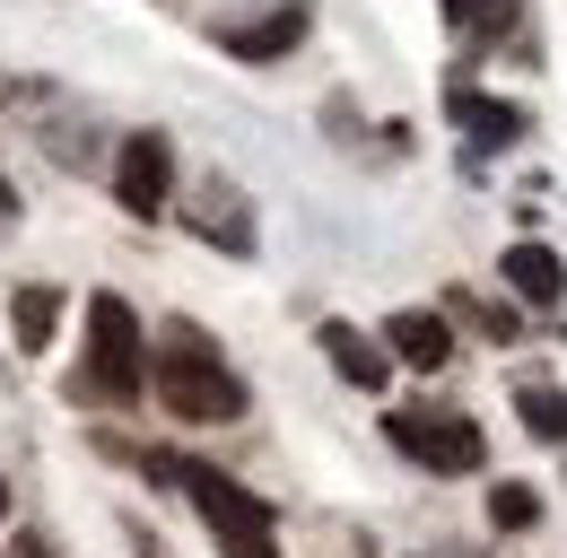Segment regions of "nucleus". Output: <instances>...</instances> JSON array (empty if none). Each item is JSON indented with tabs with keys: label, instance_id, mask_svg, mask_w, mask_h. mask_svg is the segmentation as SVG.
I'll use <instances>...</instances> for the list:
<instances>
[{
	"label": "nucleus",
	"instance_id": "f8f14e48",
	"mask_svg": "<svg viewBox=\"0 0 567 558\" xmlns=\"http://www.w3.org/2000/svg\"><path fill=\"white\" fill-rule=\"evenodd\" d=\"M515 411H524V427H533L542 445H567V393H559V384H524Z\"/></svg>",
	"mask_w": 567,
	"mask_h": 558
},
{
	"label": "nucleus",
	"instance_id": "f257e3e1",
	"mask_svg": "<svg viewBox=\"0 0 567 558\" xmlns=\"http://www.w3.org/2000/svg\"><path fill=\"white\" fill-rule=\"evenodd\" d=\"M157 402L175 418H245V384L218 366V349L193 332V323H175L166 332V358H157Z\"/></svg>",
	"mask_w": 567,
	"mask_h": 558
},
{
	"label": "nucleus",
	"instance_id": "ddd939ff",
	"mask_svg": "<svg viewBox=\"0 0 567 558\" xmlns=\"http://www.w3.org/2000/svg\"><path fill=\"white\" fill-rule=\"evenodd\" d=\"M489 515H497V524H506V533H524V524L542 515V497H533V488H515V480H506V488H489Z\"/></svg>",
	"mask_w": 567,
	"mask_h": 558
},
{
	"label": "nucleus",
	"instance_id": "4468645a",
	"mask_svg": "<svg viewBox=\"0 0 567 558\" xmlns=\"http://www.w3.org/2000/svg\"><path fill=\"white\" fill-rule=\"evenodd\" d=\"M445 9H454V27H472V35H481V27H515V0H445Z\"/></svg>",
	"mask_w": 567,
	"mask_h": 558
},
{
	"label": "nucleus",
	"instance_id": "f3484780",
	"mask_svg": "<svg viewBox=\"0 0 567 558\" xmlns=\"http://www.w3.org/2000/svg\"><path fill=\"white\" fill-rule=\"evenodd\" d=\"M9 218H18V193H9V184H0V227H9Z\"/></svg>",
	"mask_w": 567,
	"mask_h": 558
},
{
	"label": "nucleus",
	"instance_id": "20e7f679",
	"mask_svg": "<svg viewBox=\"0 0 567 558\" xmlns=\"http://www.w3.org/2000/svg\"><path fill=\"white\" fill-rule=\"evenodd\" d=\"M166 184H175V148H166V132H132V140H123V157H114V202L132 209V218H157V209H166Z\"/></svg>",
	"mask_w": 567,
	"mask_h": 558
},
{
	"label": "nucleus",
	"instance_id": "9b49d317",
	"mask_svg": "<svg viewBox=\"0 0 567 558\" xmlns=\"http://www.w3.org/2000/svg\"><path fill=\"white\" fill-rule=\"evenodd\" d=\"M9 314H18V349H27V358H44V349H53V314H62V297H53V288H18V306H9Z\"/></svg>",
	"mask_w": 567,
	"mask_h": 558
},
{
	"label": "nucleus",
	"instance_id": "39448f33",
	"mask_svg": "<svg viewBox=\"0 0 567 558\" xmlns=\"http://www.w3.org/2000/svg\"><path fill=\"white\" fill-rule=\"evenodd\" d=\"M184 227L210 236V245H227V254H254V209H245L236 184H202V202L184 209Z\"/></svg>",
	"mask_w": 567,
	"mask_h": 558
},
{
	"label": "nucleus",
	"instance_id": "dca6fc26",
	"mask_svg": "<svg viewBox=\"0 0 567 558\" xmlns=\"http://www.w3.org/2000/svg\"><path fill=\"white\" fill-rule=\"evenodd\" d=\"M227 558H280V550H271V533H227Z\"/></svg>",
	"mask_w": 567,
	"mask_h": 558
},
{
	"label": "nucleus",
	"instance_id": "2eb2a0df",
	"mask_svg": "<svg viewBox=\"0 0 567 558\" xmlns=\"http://www.w3.org/2000/svg\"><path fill=\"white\" fill-rule=\"evenodd\" d=\"M454 314H463V323H481L489 341H515V314H506V306H489V297H454Z\"/></svg>",
	"mask_w": 567,
	"mask_h": 558
},
{
	"label": "nucleus",
	"instance_id": "f03ea898",
	"mask_svg": "<svg viewBox=\"0 0 567 558\" xmlns=\"http://www.w3.org/2000/svg\"><path fill=\"white\" fill-rule=\"evenodd\" d=\"M141 384H148L141 314H132L114 288H96V297H87V393H105V402H141Z\"/></svg>",
	"mask_w": 567,
	"mask_h": 558
},
{
	"label": "nucleus",
	"instance_id": "9d476101",
	"mask_svg": "<svg viewBox=\"0 0 567 558\" xmlns=\"http://www.w3.org/2000/svg\"><path fill=\"white\" fill-rule=\"evenodd\" d=\"M306 35V9H280V18H262V27H218V44L236 53V62H271Z\"/></svg>",
	"mask_w": 567,
	"mask_h": 558
},
{
	"label": "nucleus",
	"instance_id": "423d86ee",
	"mask_svg": "<svg viewBox=\"0 0 567 558\" xmlns=\"http://www.w3.org/2000/svg\"><path fill=\"white\" fill-rule=\"evenodd\" d=\"M445 105H454V123H463L472 148H515V140H524V105H497V96H481V87H454Z\"/></svg>",
	"mask_w": 567,
	"mask_h": 558
},
{
	"label": "nucleus",
	"instance_id": "0eeeda50",
	"mask_svg": "<svg viewBox=\"0 0 567 558\" xmlns=\"http://www.w3.org/2000/svg\"><path fill=\"white\" fill-rule=\"evenodd\" d=\"M497 271H506V288H515L524 306H559V297H567L559 254H550V245H533V236H524V245H506V262H497Z\"/></svg>",
	"mask_w": 567,
	"mask_h": 558
},
{
	"label": "nucleus",
	"instance_id": "1a4fd4ad",
	"mask_svg": "<svg viewBox=\"0 0 567 558\" xmlns=\"http://www.w3.org/2000/svg\"><path fill=\"white\" fill-rule=\"evenodd\" d=\"M323 358H332V366L350 375L358 393H375V384H384V366H393V358L367 341V332H350V323H323Z\"/></svg>",
	"mask_w": 567,
	"mask_h": 558
},
{
	"label": "nucleus",
	"instance_id": "7ed1b4c3",
	"mask_svg": "<svg viewBox=\"0 0 567 558\" xmlns=\"http://www.w3.org/2000/svg\"><path fill=\"white\" fill-rule=\"evenodd\" d=\"M384 436H393L402 454H420L427 472H445V480H472V472L489 463L481 427H472L463 411H393V418H384Z\"/></svg>",
	"mask_w": 567,
	"mask_h": 558
},
{
	"label": "nucleus",
	"instance_id": "a211bd4d",
	"mask_svg": "<svg viewBox=\"0 0 567 558\" xmlns=\"http://www.w3.org/2000/svg\"><path fill=\"white\" fill-rule=\"evenodd\" d=\"M0 515H9V480H0Z\"/></svg>",
	"mask_w": 567,
	"mask_h": 558
},
{
	"label": "nucleus",
	"instance_id": "6e6552de",
	"mask_svg": "<svg viewBox=\"0 0 567 558\" xmlns=\"http://www.w3.org/2000/svg\"><path fill=\"white\" fill-rule=\"evenodd\" d=\"M384 341H393V358H402V366H420V375H436V366L454 358L445 314H420V306H411V314H393V323H384Z\"/></svg>",
	"mask_w": 567,
	"mask_h": 558
}]
</instances>
